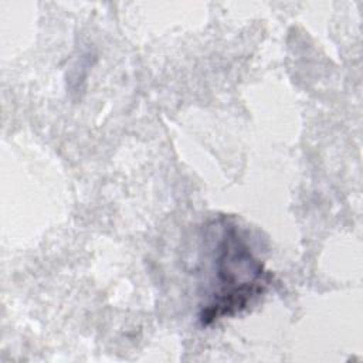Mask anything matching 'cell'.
<instances>
[{"label": "cell", "mask_w": 363, "mask_h": 363, "mask_svg": "<svg viewBox=\"0 0 363 363\" xmlns=\"http://www.w3.org/2000/svg\"><path fill=\"white\" fill-rule=\"evenodd\" d=\"M271 274L254 255L235 224L225 223L211 244V279L199 320L207 326L233 316L265 292Z\"/></svg>", "instance_id": "6da1fadb"}]
</instances>
